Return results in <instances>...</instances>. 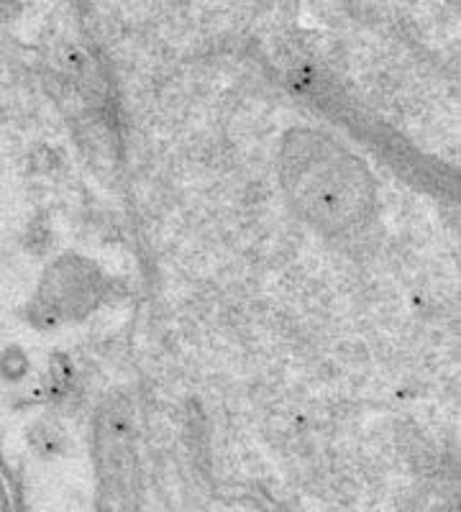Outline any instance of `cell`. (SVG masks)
Returning a JSON list of instances; mask_svg holds the SVG:
<instances>
[{
	"mask_svg": "<svg viewBox=\"0 0 461 512\" xmlns=\"http://www.w3.org/2000/svg\"><path fill=\"white\" fill-rule=\"evenodd\" d=\"M285 159V180L292 198L303 203L310 218L341 228L369 203V190H362L364 175H356V164L344 152H336L318 139H305V144L285 154Z\"/></svg>",
	"mask_w": 461,
	"mask_h": 512,
	"instance_id": "cell-1",
	"label": "cell"
}]
</instances>
